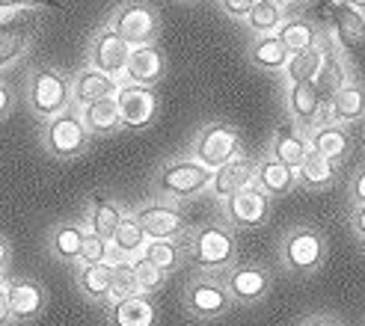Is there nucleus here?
<instances>
[{
    "label": "nucleus",
    "instance_id": "21",
    "mask_svg": "<svg viewBox=\"0 0 365 326\" xmlns=\"http://www.w3.org/2000/svg\"><path fill=\"white\" fill-rule=\"evenodd\" d=\"M119 83L122 80L113 78V75H107V71H98L93 65H83V68H78L75 75H71V107L83 110L86 104L110 98V95H116Z\"/></svg>",
    "mask_w": 365,
    "mask_h": 326
},
{
    "label": "nucleus",
    "instance_id": "3",
    "mask_svg": "<svg viewBox=\"0 0 365 326\" xmlns=\"http://www.w3.org/2000/svg\"><path fill=\"white\" fill-rule=\"evenodd\" d=\"M39 146L53 160H75L93 149V131L86 128L78 107L68 104L39 125Z\"/></svg>",
    "mask_w": 365,
    "mask_h": 326
},
{
    "label": "nucleus",
    "instance_id": "37",
    "mask_svg": "<svg viewBox=\"0 0 365 326\" xmlns=\"http://www.w3.org/2000/svg\"><path fill=\"white\" fill-rule=\"evenodd\" d=\"M134 294H143V291H140V282H137L134 261H128V258L113 261V285H110V300H107V303H116V300L134 297ZM107 303H104V305H107Z\"/></svg>",
    "mask_w": 365,
    "mask_h": 326
},
{
    "label": "nucleus",
    "instance_id": "36",
    "mask_svg": "<svg viewBox=\"0 0 365 326\" xmlns=\"http://www.w3.org/2000/svg\"><path fill=\"white\" fill-rule=\"evenodd\" d=\"M244 21H247V27H250L252 36H267V33H277L282 27L285 9L279 4H273V0H259Z\"/></svg>",
    "mask_w": 365,
    "mask_h": 326
},
{
    "label": "nucleus",
    "instance_id": "47",
    "mask_svg": "<svg viewBox=\"0 0 365 326\" xmlns=\"http://www.w3.org/2000/svg\"><path fill=\"white\" fill-rule=\"evenodd\" d=\"M0 326H12V312H9V300L4 288H0Z\"/></svg>",
    "mask_w": 365,
    "mask_h": 326
},
{
    "label": "nucleus",
    "instance_id": "20",
    "mask_svg": "<svg viewBox=\"0 0 365 326\" xmlns=\"http://www.w3.org/2000/svg\"><path fill=\"white\" fill-rule=\"evenodd\" d=\"M128 214V208L119 202L113 193L107 190H93L86 196V205H83V223L89 231L104 234V238H113V231L119 228L122 216Z\"/></svg>",
    "mask_w": 365,
    "mask_h": 326
},
{
    "label": "nucleus",
    "instance_id": "4",
    "mask_svg": "<svg viewBox=\"0 0 365 326\" xmlns=\"http://www.w3.org/2000/svg\"><path fill=\"white\" fill-rule=\"evenodd\" d=\"M24 104L36 122H45L71 104V75L57 65H33L24 78Z\"/></svg>",
    "mask_w": 365,
    "mask_h": 326
},
{
    "label": "nucleus",
    "instance_id": "16",
    "mask_svg": "<svg viewBox=\"0 0 365 326\" xmlns=\"http://www.w3.org/2000/svg\"><path fill=\"white\" fill-rule=\"evenodd\" d=\"M324 101L327 98L321 95V89L315 86V80L285 83V113L294 125H300L303 131H312L318 125Z\"/></svg>",
    "mask_w": 365,
    "mask_h": 326
},
{
    "label": "nucleus",
    "instance_id": "26",
    "mask_svg": "<svg viewBox=\"0 0 365 326\" xmlns=\"http://www.w3.org/2000/svg\"><path fill=\"white\" fill-rule=\"evenodd\" d=\"M270 154L297 169L309 154V134L300 128V125L285 119L282 125H277V131L270 137Z\"/></svg>",
    "mask_w": 365,
    "mask_h": 326
},
{
    "label": "nucleus",
    "instance_id": "22",
    "mask_svg": "<svg viewBox=\"0 0 365 326\" xmlns=\"http://www.w3.org/2000/svg\"><path fill=\"white\" fill-rule=\"evenodd\" d=\"M107 326H158L160 315H158V305L155 297L149 294H134V297H125L116 303H107Z\"/></svg>",
    "mask_w": 365,
    "mask_h": 326
},
{
    "label": "nucleus",
    "instance_id": "39",
    "mask_svg": "<svg viewBox=\"0 0 365 326\" xmlns=\"http://www.w3.org/2000/svg\"><path fill=\"white\" fill-rule=\"evenodd\" d=\"M110 238L96 231H86V241H83V252H81V261L83 264H98V261H110Z\"/></svg>",
    "mask_w": 365,
    "mask_h": 326
},
{
    "label": "nucleus",
    "instance_id": "27",
    "mask_svg": "<svg viewBox=\"0 0 365 326\" xmlns=\"http://www.w3.org/2000/svg\"><path fill=\"white\" fill-rule=\"evenodd\" d=\"M339 169H341V163H336V160L309 149L306 160L297 167V184L306 193H324V190H330L336 184Z\"/></svg>",
    "mask_w": 365,
    "mask_h": 326
},
{
    "label": "nucleus",
    "instance_id": "1",
    "mask_svg": "<svg viewBox=\"0 0 365 326\" xmlns=\"http://www.w3.org/2000/svg\"><path fill=\"white\" fill-rule=\"evenodd\" d=\"M238 261V228L226 220H208L187 231V264L193 273L226 276Z\"/></svg>",
    "mask_w": 365,
    "mask_h": 326
},
{
    "label": "nucleus",
    "instance_id": "33",
    "mask_svg": "<svg viewBox=\"0 0 365 326\" xmlns=\"http://www.w3.org/2000/svg\"><path fill=\"white\" fill-rule=\"evenodd\" d=\"M321 33H324V27H318L312 18H306V15H285L282 27L277 30V36L285 42V48L291 53L306 51V48H315L321 42Z\"/></svg>",
    "mask_w": 365,
    "mask_h": 326
},
{
    "label": "nucleus",
    "instance_id": "10",
    "mask_svg": "<svg viewBox=\"0 0 365 326\" xmlns=\"http://www.w3.org/2000/svg\"><path fill=\"white\" fill-rule=\"evenodd\" d=\"M223 220L232 228H262L270 223L273 214V199L255 184H247L244 190L232 193L229 199H223Z\"/></svg>",
    "mask_w": 365,
    "mask_h": 326
},
{
    "label": "nucleus",
    "instance_id": "15",
    "mask_svg": "<svg viewBox=\"0 0 365 326\" xmlns=\"http://www.w3.org/2000/svg\"><path fill=\"white\" fill-rule=\"evenodd\" d=\"M4 291L9 300L12 323H33L48 309V288L33 276H9Z\"/></svg>",
    "mask_w": 365,
    "mask_h": 326
},
{
    "label": "nucleus",
    "instance_id": "7",
    "mask_svg": "<svg viewBox=\"0 0 365 326\" xmlns=\"http://www.w3.org/2000/svg\"><path fill=\"white\" fill-rule=\"evenodd\" d=\"M187 154L196 157L199 163H205V167L217 169V167H223V163L244 154V137L232 122L214 119V122H205L202 128L196 131V137L190 140Z\"/></svg>",
    "mask_w": 365,
    "mask_h": 326
},
{
    "label": "nucleus",
    "instance_id": "17",
    "mask_svg": "<svg viewBox=\"0 0 365 326\" xmlns=\"http://www.w3.org/2000/svg\"><path fill=\"white\" fill-rule=\"evenodd\" d=\"M86 223L83 216H68V220H60L48 231V256L60 264L75 267L81 261V252H83V241H86Z\"/></svg>",
    "mask_w": 365,
    "mask_h": 326
},
{
    "label": "nucleus",
    "instance_id": "18",
    "mask_svg": "<svg viewBox=\"0 0 365 326\" xmlns=\"http://www.w3.org/2000/svg\"><path fill=\"white\" fill-rule=\"evenodd\" d=\"M365 119V83L351 78L333 98H327L321 107L318 125L327 122H339V125H354Z\"/></svg>",
    "mask_w": 365,
    "mask_h": 326
},
{
    "label": "nucleus",
    "instance_id": "9",
    "mask_svg": "<svg viewBox=\"0 0 365 326\" xmlns=\"http://www.w3.org/2000/svg\"><path fill=\"white\" fill-rule=\"evenodd\" d=\"M39 27H42L39 9L0 15V71L12 68L15 63H21L27 57L36 36H39Z\"/></svg>",
    "mask_w": 365,
    "mask_h": 326
},
{
    "label": "nucleus",
    "instance_id": "40",
    "mask_svg": "<svg viewBox=\"0 0 365 326\" xmlns=\"http://www.w3.org/2000/svg\"><path fill=\"white\" fill-rule=\"evenodd\" d=\"M217 4H220L223 15L235 18V21H244V18L252 12V6L259 4V0H217Z\"/></svg>",
    "mask_w": 365,
    "mask_h": 326
},
{
    "label": "nucleus",
    "instance_id": "30",
    "mask_svg": "<svg viewBox=\"0 0 365 326\" xmlns=\"http://www.w3.org/2000/svg\"><path fill=\"white\" fill-rule=\"evenodd\" d=\"M145 243H149V234H145V228L140 226L134 211L128 208V214L122 216L119 228L113 231V238H110V249H113L110 252V261H119V258L134 261V258H140Z\"/></svg>",
    "mask_w": 365,
    "mask_h": 326
},
{
    "label": "nucleus",
    "instance_id": "28",
    "mask_svg": "<svg viewBox=\"0 0 365 326\" xmlns=\"http://www.w3.org/2000/svg\"><path fill=\"white\" fill-rule=\"evenodd\" d=\"M247 57H250L252 68L264 71V75H282L291 51L285 48V42L277 33H267V36H252V42L247 48Z\"/></svg>",
    "mask_w": 365,
    "mask_h": 326
},
{
    "label": "nucleus",
    "instance_id": "6",
    "mask_svg": "<svg viewBox=\"0 0 365 326\" xmlns=\"http://www.w3.org/2000/svg\"><path fill=\"white\" fill-rule=\"evenodd\" d=\"M232 294L226 288L223 276H211V273H193V279L185 285L181 291V309L190 320L199 323H211V320H220L223 315L232 312Z\"/></svg>",
    "mask_w": 365,
    "mask_h": 326
},
{
    "label": "nucleus",
    "instance_id": "50",
    "mask_svg": "<svg viewBox=\"0 0 365 326\" xmlns=\"http://www.w3.org/2000/svg\"><path fill=\"white\" fill-rule=\"evenodd\" d=\"M359 243H362V252H365V241H359Z\"/></svg>",
    "mask_w": 365,
    "mask_h": 326
},
{
    "label": "nucleus",
    "instance_id": "24",
    "mask_svg": "<svg viewBox=\"0 0 365 326\" xmlns=\"http://www.w3.org/2000/svg\"><path fill=\"white\" fill-rule=\"evenodd\" d=\"M252 181H255V160L247 157V152H244L241 157H235V160H229V163H223V167L214 169L208 193L217 199V202H223V199L244 190L247 184H252Z\"/></svg>",
    "mask_w": 365,
    "mask_h": 326
},
{
    "label": "nucleus",
    "instance_id": "14",
    "mask_svg": "<svg viewBox=\"0 0 365 326\" xmlns=\"http://www.w3.org/2000/svg\"><path fill=\"white\" fill-rule=\"evenodd\" d=\"M128 53H131V45H128L113 27L104 24L93 33V39L86 45V65L107 71V75L122 80L125 65H128Z\"/></svg>",
    "mask_w": 365,
    "mask_h": 326
},
{
    "label": "nucleus",
    "instance_id": "46",
    "mask_svg": "<svg viewBox=\"0 0 365 326\" xmlns=\"http://www.w3.org/2000/svg\"><path fill=\"white\" fill-rule=\"evenodd\" d=\"M9 261H12V246L4 234H0V273H9Z\"/></svg>",
    "mask_w": 365,
    "mask_h": 326
},
{
    "label": "nucleus",
    "instance_id": "42",
    "mask_svg": "<svg viewBox=\"0 0 365 326\" xmlns=\"http://www.w3.org/2000/svg\"><path fill=\"white\" fill-rule=\"evenodd\" d=\"M348 193H351V205H365V167L351 175Z\"/></svg>",
    "mask_w": 365,
    "mask_h": 326
},
{
    "label": "nucleus",
    "instance_id": "5",
    "mask_svg": "<svg viewBox=\"0 0 365 326\" xmlns=\"http://www.w3.org/2000/svg\"><path fill=\"white\" fill-rule=\"evenodd\" d=\"M327 252H330V246H327V238L321 228L294 226L279 238L277 258L288 276H312L324 267Z\"/></svg>",
    "mask_w": 365,
    "mask_h": 326
},
{
    "label": "nucleus",
    "instance_id": "44",
    "mask_svg": "<svg viewBox=\"0 0 365 326\" xmlns=\"http://www.w3.org/2000/svg\"><path fill=\"white\" fill-rule=\"evenodd\" d=\"M351 231L359 241H365V205H354L351 208Z\"/></svg>",
    "mask_w": 365,
    "mask_h": 326
},
{
    "label": "nucleus",
    "instance_id": "45",
    "mask_svg": "<svg viewBox=\"0 0 365 326\" xmlns=\"http://www.w3.org/2000/svg\"><path fill=\"white\" fill-rule=\"evenodd\" d=\"M300 326H341V320L333 317V315H327V312H318V315H309Z\"/></svg>",
    "mask_w": 365,
    "mask_h": 326
},
{
    "label": "nucleus",
    "instance_id": "23",
    "mask_svg": "<svg viewBox=\"0 0 365 326\" xmlns=\"http://www.w3.org/2000/svg\"><path fill=\"white\" fill-rule=\"evenodd\" d=\"M255 184H259L270 199H282L288 193H294L297 184V169L288 167V163L277 160L270 152L255 160Z\"/></svg>",
    "mask_w": 365,
    "mask_h": 326
},
{
    "label": "nucleus",
    "instance_id": "29",
    "mask_svg": "<svg viewBox=\"0 0 365 326\" xmlns=\"http://www.w3.org/2000/svg\"><path fill=\"white\" fill-rule=\"evenodd\" d=\"M309 134V149L330 157L336 163H344L351 154V134H348V125H339V122H327V125H315Z\"/></svg>",
    "mask_w": 365,
    "mask_h": 326
},
{
    "label": "nucleus",
    "instance_id": "31",
    "mask_svg": "<svg viewBox=\"0 0 365 326\" xmlns=\"http://www.w3.org/2000/svg\"><path fill=\"white\" fill-rule=\"evenodd\" d=\"M336 42L344 51H365V12L344 6V4H333V30Z\"/></svg>",
    "mask_w": 365,
    "mask_h": 326
},
{
    "label": "nucleus",
    "instance_id": "38",
    "mask_svg": "<svg viewBox=\"0 0 365 326\" xmlns=\"http://www.w3.org/2000/svg\"><path fill=\"white\" fill-rule=\"evenodd\" d=\"M134 270H137L140 291H143V294H149V297H158V294H160V288L167 285V279H170V273H163V270L155 267L145 256L134 258Z\"/></svg>",
    "mask_w": 365,
    "mask_h": 326
},
{
    "label": "nucleus",
    "instance_id": "49",
    "mask_svg": "<svg viewBox=\"0 0 365 326\" xmlns=\"http://www.w3.org/2000/svg\"><path fill=\"white\" fill-rule=\"evenodd\" d=\"M178 4H199V0H178Z\"/></svg>",
    "mask_w": 365,
    "mask_h": 326
},
{
    "label": "nucleus",
    "instance_id": "35",
    "mask_svg": "<svg viewBox=\"0 0 365 326\" xmlns=\"http://www.w3.org/2000/svg\"><path fill=\"white\" fill-rule=\"evenodd\" d=\"M324 65V45L318 42L315 48H306V51H297L291 53L285 68H282V78L285 83H297V80H315L318 71Z\"/></svg>",
    "mask_w": 365,
    "mask_h": 326
},
{
    "label": "nucleus",
    "instance_id": "43",
    "mask_svg": "<svg viewBox=\"0 0 365 326\" xmlns=\"http://www.w3.org/2000/svg\"><path fill=\"white\" fill-rule=\"evenodd\" d=\"M12 110H15V93H12V86L0 78V122H6Z\"/></svg>",
    "mask_w": 365,
    "mask_h": 326
},
{
    "label": "nucleus",
    "instance_id": "13",
    "mask_svg": "<svg viewBox=\"0 0 365 326\" xmlns=\"http://www.w3.org/2000/svg\"><path fill=\"white\" fill-rule=\"evenodd\" d=\"M134 216L140 220V226L149 234V241H160V238H178L185 234L190 226L185 220V214L175 202H167V199H149V202H140L137 208H131Z\"/></svg>",
    "mask_w": 365,
    "mask_h": 326
},
{
    "label": "nucleus",
    "instance_id": "25",
    "mask_svg": "<svg viewBox=\"0 0 365 326\" xmlns=\"http://www.w3.org/2000/svg\"><path fill=\"white\" fill-rule=\"evenodd\" d=\"M75 285L81 297H86L93 305H104L110 300V285H113V261H98V264H83L78 261L75 267Z\"/></svg>",
    "mask_w": 365,
    "mask_h": 326
},
{
    "label": "nucleus",
    "instance_id": "11",
    "mask_svg": "<svg viewBox=\"0 0 365 326\" xmlns=\"http://www.w3.org/2000/svg\"><path fill=\"white\" fill-rule=\"evenodd\" d=\"M116 104L122 116V131H145L160 113V98L155 86L122 80L116 89Z\"/></svg>",
    "mask_w": 365,
    "mask_h": 326
},
{
    "label": "nucleus",
    "instance_id": "19",
    "mask_svg": "<svg viewBox=\"0 0 365 326\" xmlns=\"http://www.w3.org/2000/svg\"><path fill=\"white\" fill-rule=\"evenodd\" d=\"M163 78H167V53L160 51V45L158 42L134 45L131 53H128V65H125L122 80L143 83V86H158Z\"/></svg>",
    "mask_w": 365,
    "mask_h": 326
},
{
    "label": "nucleus",
    "instance_id": "34",
    "mask_svg": "<svg viewBox=\"0 0 365 326\" xmlns=\"http://www.w3.org/2000/svg\"><path fill=\"white\" fill-rule=\"evenodd\" d=\"M81 116L86 122V128L93 131V137H113V134L122 131V116H119L116 95L86 104L83 110H81Z\"/></svg>",
    "mask_w": 365,
    "mask_h": 326
},
{
    "label": "nucleus",
    "instance_id": "12",
    "mask_svg": "<svg viewBox=\"0 0 365 326\" xmlns=\"http://www.w3.org/2000/svg\"><path fill=\"white\" fill-rule=\"evenodd\" d=\"M223 279H226V288H229L235 305L262 303L273 288V273H270V267L262 264V261H241L238 258Z\"/></svg>",
    "mask_w": 365,
    "mask_h": 326
},
{
    "label": "nucleus",
    "instance_id": "32",
    "mask_svg": "<svg viewBox=\"0 0 365 326\" xmlns=\"http://www.w3.org/2000/svg\"><path fill=\"white\" fill-rule=\"evenodd\" d=\"M190 231V228H187ZM187 231L178 234V238H160V241H149L143 249V256L149 258L155 267H160L163 273H175L178 267L187 264Z\"/></svg>",
    "mask_w": 365,
    "mask_h": 326
},
{
    "label": "nucleus",
    "instance_id": "48",
    "mask_svg": "<svg viewBox=\"0 0 365 326\" xmlns=\"http://www.w3.org/2000/svg\"><path fill=\"white\" fill-rule=\"evenodd\" d=\"M336 4H344V6H354V9L365 12V0H336Z\"/></svg>",
    "mask_w": 365,
    "mask_h": 326
},
{
    "label": "nucleus",
    "instance_id": "41",
    "mask_svg": "<svg viewBox=\"0 0 365 326\" xmlns=\"http://www.w3.org/2000/svg\"><path fill=\"white\" fill-rule=\"evenodd\" d=\"M42 6H60L57 0H0V15L21 12V9H42Z\"/></svg>",
    "mask_w": 365,
    "mask_h": 326
},
{
    "label": "nucleus",
    "instance_id": "2",
    "mask_svg": "<svg viewBox=\"0 0 365 326\" xmlns=\"http://www.w3.org/2000/svg\"><path fill=\"white\" fill-rule=\"evenodd\" d=\"M214 178V169L199 163L196 157H173L160 163L158 172L152 175V196L167 199V202H190V199L208 193V184Z\"/></svg>",
    "mask_w": 365,
    "mask_h": 326
},
{
    "label": "nucleus",
    "instance_id": "8",
    "mask_svg": "<svg viewBox=\"0 0 365 326\" xmlns=\"http://www.w3.org/2000/svg\"><path fill=\"white\" fill-rule=\"evenodd\" d=\"M107 27H113L128 45H149L160 36V12L149 0H122L113 6Z\"/></svg>",
    "mask_w": 365,
    "mask_h": 326
}]
</instances>
